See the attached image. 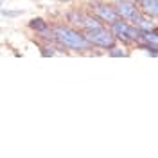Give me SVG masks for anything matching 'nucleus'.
<instances>
[{
  "label": "nucleus",
  "instance_id": "obj_13",
  "mask_svg": "<svg viewBox=\"0 0 158 158\" xmlns=\"http://www.w3.org/2000/svg\"><path fill=\"white\" fill-rule=\"evenodd\" d=\"M58 2H72V0H58Z\"/></svg>",
  "mask_w": 158,
  "mask_h": 158
},
{
  "label": "nucleus",
  "instance_id": "obj_5",
  "mask_svg": "<svg viewBox=\"0 0 158 158\" xmlns=\"http://www.w3.org/2000/svg\"><path fill=\"white\" fill-rule=\"evenodd\" d=\"M138 9L142 15H146L148 18L156 20L158 15V0H142V4L138 6Z\"/></svg>",
  "mask_w": 158,
  "mask_h": 158
},
{
  "label": "nucleus",
  "instance_id": "obj_7",
  "mask_svg": "<svg viewBox=\"0 0 158 158\" xmlns=\"http://www.w3.org/2000/svg\"><path fill=\"white\" fill-rule=\"evenodd\" d=\"M29 29L34 31L36 34H41V32H45L47 29H50L49 22H45L43 18H32L29 22Z\"/></svg>",
  "mask_w": 158,
  "mask_h": 158
},
{
  "label": "nucleus",
  "instance_id": "obj_1",
  "mask_svg": "<svg viewBox=\"0 0 158 158\" xmlns=\"http://www.w3.org/2000/svg\"><path fill=\"white\" fill-rule=\"evenodd\" d=\"M52 32L63 47H67L70 50H76V52H86V50H92L94 45L90 43L88 40L85 38L83 31H77L74 27H69V25H63V23H58L52 27Z\"/></svg>",
  "mask_w": 158,
  "mask_h": 158
},
{
  "label": "nucleus",
  "instance_id": "obj_8",
  "mask_svg": "<svg viewBox=\"0 0 158 158\" xmlns=\"http://www.w3.org/2000/svg\"><path fill=\"white\" fill-rule=\"evenodd\" d=\"M83 18H85V13L79 9H70L67 13V20H69L70 23H74V25H83Z\"/></svg>",
  "mask_w": 158,
  "mask_h": 158
},
{
  "label": "nucleus",
  "instance_id": "obj_3",
  "mask_svg": "<svg viewBox=\"0 0 158 158\" xmlns=\"http://www.w3.org/2000/svg\"><path fill=\"white\" fill-rule=\"evenodd\" d=\"M113 7L117 11V16L120 20H124V22H128V23H137V20L140 18V9H138L137 6L131 2V0H117L115 4H113Z\"/></svg>",
  "mask_w": 158,
  "mask_h": 158
},
{
  "label": "nucleus",
  "instance_id": "obj_6",
  "mask_svg": "<svg viewBox=\"0 0 158 158\" xmlns=\"http://www.w3.org/2000/svg\"><path fill=\"white\" fill-rule=\"evenodd\" d=\"M104 23L97 18V16H92V15H85V18H83V25H81V29L83 31H90V29H97V27H102Z\"/></svg>",
  "mask_w": 158,
  "mask_h": 158
},
{
  "label": "nucleus",
  "instance_id": "obj_2",
  "mask_svg": "<svg viewBox=\"0 0 158 158\" xmlns=\"http://www.w3.org/2000/svg\"><path fill=\"white\" fill-rule=\"evenodd\" d=\"M83 34H85V38L88 40L94 47H99V49H104V50L115 47V43H117L115 36H113V34L110 32V29H106L104 25H102V27H97V29L83 31Z\"/></svg>",
  "mask_w": 158,
  "mask_h": 158
},
{
  "label": "nucleus",
  "instance_id": "obj_12",
  "mask_svg": "<svg viewBox=\"0 0 158 158\" xmlns=\"http://www.w3.org/2000/svg\"><path fill=\"white\" fill-rule=\"evenodd\" d=\"M131 2H133V4H135L137 7H138V6H140V4H142V0H131Z\"/></svg>",
  "mask_w": 158,
  "mask_h": 158
},
{
  "label": "nucleus",
  "instance_id": "obj_9",
  "mask_svg": "<svg viewBox=\"0 0 158 158\" xmlns=\"http://www.w3.org/2000/svg\"><path fill=\"white\" fill-rule=\"evenodd\" d=\"M108 56L110 58H128L129 52L122 47H111V49H108Z\"/></svg>",
  "mask_w": 158,
  "mask_h": 158
},
{
  "label": "nucleus",
  "instance_id": "obj_11",
  "mask_svg": "<svg viewBox=\"0 0 158 158\" xmlns=\"http://www.w3.org/2000/svg\"><path fill=\"white\" fill-rule=\"evenodd\" d=\"M2 15H4V16H20L22 11H7V9H4L2 11Z\"/></svg>",
  "mask_w": 158,
  "mask_h": 158
},
{
  "label": "nucleus",
  "instance_id": "obj_4",
  "mask_svg": "<svg viewBox=\"0 0 158 158\" xmlns=\"http://www.w3.org/2000/svg\"><path fill=\"white\" fill-rule=\"evenodd\" d=\"M94 7H95V16H97L102 23H113V22H117L118 16H117V11L113 6H110V4H104V2H95L94 4Z\"/></svg>",
  "mask_w": 158,
  "mask_h": 158
},
{
  "label": "nucleus",
  "instance_id": "obj_10",
  "mask_svg": "<svg viewBox=\"0 0 158 158\" xmlns=\"http://www.w3.org/2000/svg\"><path fill=\"white\" fill-rule=\"evenodd\" d=\"M54 54H56V49L52 45H49V43L47 45H41V56L43 58H49V56H54Z\"/></svg>",
  "mask_w": 158,
  "mask_h": 158
}]
</instances>
